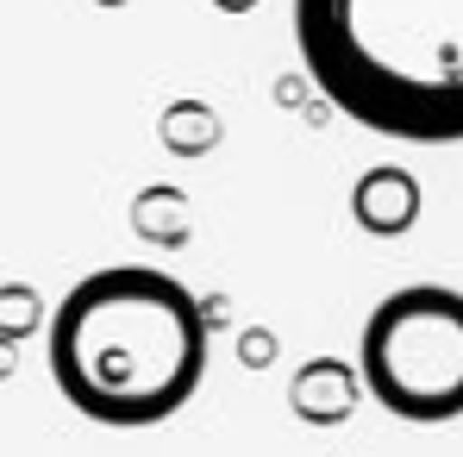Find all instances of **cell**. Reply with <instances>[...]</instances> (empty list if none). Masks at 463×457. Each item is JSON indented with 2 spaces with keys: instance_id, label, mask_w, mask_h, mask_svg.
<instances>
[{
  "instance_id": "6da1fadb",
  "label": "cell",
  "mask_w": 463,
  "mask_h": 457,
  "mask_svg": "<svg viewBox=\"0 0 463 457\" xmlns=\"http://www.w3.org/2000/svg\"><path fill=\"white\" fill-rule=\"evenodd\" d=\"M44 357L81 420L163 426L207 376V307L151 263H113L57 301Z\"/></svg>"
},
{
  "instance_id": "277c9868",
  "label": "cell",
  "mask_w": 463,
  "mask_h": 457,
  "mask_svg": "<svg viewBox=\"0 0 463 457\" xmlns=\"http://www.w3.org/2000/svg\"><path fill=\"white\" fill-rule=\"evenodd\" d=\"M357 370H345V364H307L301 376H295V414L313 420V426H338L351 407H357Z\"/></svg>"
},
{
  "instance_id": "7a4b0ae2",
  "label": "cell",
  "mask_w": 463,
  "mask_h": 457,
  "mask_svg": "<svg viewBox=\"0 0 463 457\" xmlns=\"http://www.w3.org/2000/svg\"><path fill=\"white\" fill-rule=\"evenodd\" d=\"M295 51L364 132L463 145V0H295Z\"/></svg>"
},
{
  "instance_id": "3957f363",
  "label": "cell",
  "mask_w": 463,
  "mask_h": 457,
  "mask_svg": "<svg viewBox=\"0 0 463 457\" xmlns=\"http://www.w3.org/2000/svg\"><path fill=\"white\" fill-rule=\"evenodd\" d=\"M357 376L407 426H445L463 414V289L413 282L370 307L357 338Z\"/></svg>"
}]
</instances>
